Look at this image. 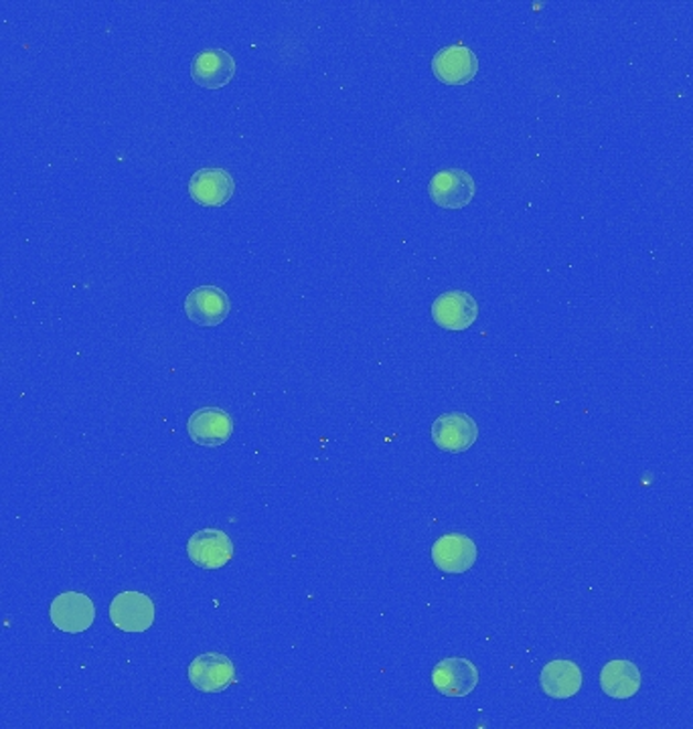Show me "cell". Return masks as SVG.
Here are the masks:
<instances>
[{
    "label": "cell",
    "mask_w": 693,
    "mask_h": 729,
    "mask_svg": "<svg viewBox=\"0 0 693 729\" xmlns=\"http://www.w3.org/2000/svg\"><path fill=\"white\" fill-rule=\"evenodd\" d=\"M55 628L67 634L85 632L96 620V606L92 598L82 592H61L49 608Z\"/></svg>",
    "instance_id": "obj_1"
},
{
    "label": "cell",
    "mask_w": 693,
    "mask_h": 729,
    "mask_svg": "<svg viewBox=\"0 0 693 729\" xmlns=\"http://www.w3.org/2000/svg\"><path fill=\"white\" fill-rule=\"evenodd\" d=\"M235 193V181L228 170L201 169L189 181V194L195 203L203 207H221Z\"/></svg>",
    "instance_id": "obj_14"
},
{
    "label": "cell",
    "mask_w": 693,
    "mask_h": 729,
    "mask_svg": "<svg viewBox=\"0 0 693 729\" xmlns=\"http://www.w3.org/2000/svg\"><path fill=\"white\" fill-rule=\"evenodd\" d=\"M187 553L197 568L219 570L233 559V543L221 529H201L189 539Z\"/></svg>",
    "instance_id": "obj_7"
},
{
    "label": "cell",
    "mask_w": 693,
    "mask_h": 729,
    "mask_svg": "<svg viewBox=\"0 0 693 729\" xmlns=\"http://www.w3.org/2000/svg\"><path fill=\"white\" fill-rule=\"evenodd\" d=\"M189 680L195 689L203 693L225 691L235 680V667L230 656L221 653H206L195 656L189 665Z\"/></svg>",
    "instance_id": "obj_10"
},
{
    "label": "cell",
    "mask_w": 693,
    "mask_h": 729,
    "mask_svg": "<svg viewBox=\"0 0 693 729\" xmlns=\"http://www.w3.org/2000/svg\"><path fill=\"white\" fill-rule=\"evenodd\" d=\"M479 437V425L469 413H442L432 424V442L437 448L461 454L473 446Z\"/></svg>",
    "instance_id": "obj_5"
},
{
    "label": "cell",
    "mask_w": 693,
    "mask_h": 729,
    "mask_svg": "<svg viewBox=\"0 0 693 729\" xmlns=\"http://www.w3.org/2000/svg\"><path fill=\"white\" fill-rule=\"evenodd\" d=\"M479 558V549L471 537L447 533L432 546V561L438 570L456 575L471 570Z\"/></svg>",
    "instance_id": "obj_11"
},
{
    "label": "cell",
    "mask_w": 693,
    "mask_h": 729,
    "mask_svg": "<svg viewBox=\"0 0 693 729\" xmlns=\"http://www.w3.org/2000/svg\"><path fill=\"white\" fill-rule=\"evenodd\" d=\"M432 318L444 330L462 332L474 325L479 318V304L473 294L464 290H450L440 294L432 304Z\"/></svg>",
    "instance_id": "obj_3"
},
{
    "label": "cell",
    "mask_w": 693,
    "mask_h": 729,
    "mask_svg": "<svg viewBox=\"0 0 693 729\" xmlns=\"http://www.w3.org/2000/svg\"><path fill=\"white\" fill-rule=\"evenodd\" d=\"M235 60L225 49H206L195 55L191 65L193 82L206 89H221L230 84L235 75Z\"/></svg>",
    "instance_id": "obj_12"
},
{
    "label": "cell",
    "mask_w": 693,
    "mask_h": 729,
    "mask_svg": "<svg viewBox=\"0 0 693 729\" xmlns=\"http://www.w3.org/2000/svg\"><path fill=\"white\" fill-rule=\"evenodd\" d=\"M539 687L552 699H570L582 689V670L568 658L549 661L539 673Z\"/></svg>",
    "instance_id": "obj_15"
},
{
    "label": "cell",
    "mask_w": 693,
    "mask_h": 729,
    "mask_svg": "<svg viewBox=\"0 0 693 729\" xmlns=\"http://www.w3.org/2000/svg\"><path fill=\"white\" fill-rule=\"evenodd\" d=\"M185 315L199 327H218L230 315V296L219 286H199L187 294Z\"/></svg>",
    "instance_id": "obj_6"
},
{
    "label": "cell",
    "mask_w": 693,
    "mask_h": 729,
    "mask_svg": "<svg viewBox=\"0 0 693 729\" xmlns=\"http://www.w3.org/2000/svg\"><path fill=\"white\" fill-rule=\"evenodd\" d=\"M432 683L447 697H466L479 685V668L469 658L450 656L432 668Z\"/></svg>",
    "instance_id": "obj_8"
},
{
    "label": "cell",
    "mask_w": 693,
    "mask_h": 729,
    "mask_svg": "<svg viewBox=\"0 0 693 729\" xmlns=\"http://www.w3.org/2000/svg\"><path fill=\"white\" fill-rule=\"evenodd\" d=\"M109 620L124 632H145L155 624V602L143 592H120L109 604Z\"/></svg>",
    "instance_id": "obj_4"
},
{
    "label": "cell",
    "mask_w": 693,
    "mask_h": 729,
    "mask_svg": "<svg viewBox=\"0 0 693 729\" xmlns=\"http://www.w3.org/2000/svg\"><path fill=\"white\" fill-rule=\"evenodd\" d=\"M432 72L442 84L466 85L479 73V57L466 45H450L432 57Z\"/></svg>",
    "instance_id": "obj_9"
},
{
    "label": "cell",
    "mask_w": 693,
    "mask_h": 729,
    "mask_svg": "<svg viewBox=\"0 0 693 729\" xmlns=\"http://www.w3.org/2000/svg\"><path fill=\"white\" fill-rule=\"evenodd\" d=\"M476 193L474 179L462 169H442L428 182V194L438 207L462 209L469 205Z\"/></svg>",
    "instance_id": "obj_2"
},
{
    "label": "cell",
    "mask_w": 693,
    "mask_h": 729,
    "mask_svg": "<svg viewBox=\"0 0 693 729\" xmlns=\"http://www.w3.org/2000/svg\"><path fill=\"white\" fill-rule=\"evenodd\" d=\"M189 436L206 448L223 446L233 434V420L221 408H201L189 418Z\"/></svg>",
    "instance_id": "obj_13"
},
{
    "label": "cell",
    "mask_w": 693,
    "mask_h": 729,
    "mask_svg": "<svg viewBox=\"0 0 693 729\" xmlns=\"http://www.w3.org/2000/svg\"><path fill=\"white\" fill-rule=\"evenodd\" d=\"M600 687L612 699H631L641 689V670L627 658H615L600 670Z\"/></svg>",
    "instance_id": "obj_16"
}]
</instances>
